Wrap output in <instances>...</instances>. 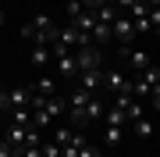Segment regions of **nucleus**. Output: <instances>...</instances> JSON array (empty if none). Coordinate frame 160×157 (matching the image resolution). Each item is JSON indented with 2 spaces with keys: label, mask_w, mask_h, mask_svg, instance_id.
Masks as SVG:
<instances>
[{
  "label": "nucleus",
  "mask_w": 160,
  "mask_h": 157,
  "mask_svg": "<svg viewBox=\"0 0 160 157\" xmlns=\"http://www.w3.org/2000/svg\"><path fill=\"white\" fill-rule=\"evenodd\" d=\"M57 22H53L50 14H32V22H25L22 25V39H29V43H43V47H50V43H57Z\"/></svg>",
  "instance_id": "obj_1"
},
{
  "label": "nucleus",
  "mask_w": 160,
  "mask_h": 157,
  "mask_svg": "<svg viewBox=\"0 0 160 157\" xmlns=\"http://www.w3.org/2000/svg\"><path fill=\"white\" fill-rule=\"evenodd\" d=\"M132 79H135V82H132V97H135V100H146V97L160 86V68L149 64L146 71H139V75H132Z\"/></svg>",
  "instance_id": "obj_2"
},
{
  "label": "nucleus",
  "mask_w": 160,
  "mask_h": 157,
  "mask_svg": "<svg viewBox=\"0 0 160 157\" xmlns=\"http://www.w3.org/2000/svg\"><path fill=\"white\" fill-rule=\"evenodd\" d=\"M132 82H135V79H128L125 71H118V68L103 71V89H107L110 97H121V93H128V97H132Z\"/></svg>",
  "instance_id": "obj_3"
},
{
  "label": "nucleus",
  "mask_w": 160,
  "mask_h": 157,
  "mask_svg": "<svg viewBox=\"0 0 160 157\" xmlns=\"http://www.w3.org/2000/svg\"><path fill=\"white\" fill-rule=\"evenodd\" d=\"M78 57V71H89V68H103V47H86V50H75Z\"/></svg>",
  "instance_id": "obj_4"
},
{
  "label": "nucleus",
  "mask_w": 160,
  "mask_h": 157,
  "mask_svg": "<svg viewBox=\"0 0 160 157\" xmlns=\"http://www.w3.org/2000/svg\"><path fill=\"white\" fill-rule=\"evenodd\" d=\"M121 57L128 61L132 75H139V71H146L149 64H153V61H149V54H146V50H135V47H121Z\"/></svg>",
  "instance_id": "obj_5"
},
{
  "label": "nucleus",
  "mask_w": 160,
  "mask_h": 157,
  "mask_svg": "<svg viewBox=\"0 0 160 157\" xmlns=\"http://www.w3.org/2000/svg\"><path fill=\"white\" fill-rule=\"evenodd\" d=\"M110 32H114V39L121 43V47H132V39H135V25H132V18H125V14L110 25Z\"/></svg>",
  "instance_id": "obj_6"
},
{
  "label": "nucleus",
  "mask_w": 160,
  "mask_h": 157,
  "mask_svg": "<svg viewBox=\"0 0 160 157\" xmlns=\"http://www.w3.org/2000/svg\"><path fill=\"white\" fill-rule=\"evenodd\" d=\"M57 71H61V79H78V57H75V50L68 54H57Z\"/></svg>",
  "instance_id": "obj_7"
},
{
  "label": "nucleus",
  "mask_w": 160,
  "mask_h": 157,
  "mask_svg": "<svg viewBox=\"0 0 160 157\" xmlns=\"http://www.w3.org/2000/svg\"><path fill=\"white\" fill-rule=\"evenodd\" d=\"M78 86H82V89H89V93H100V89H103V68L78 71Z\"/></svg>",
  "instance_id": "obj_8"
},
{
  "label": "nucleus",
  "mask_w": 160,
  "mask_h": 157,
  "mask_svg": "<svg viewBox=\"0 0 160 157\" xmlns=\"http://www.w3.org/2000/svg\"><path fill=\"white\" fill-rule=\"evenodd\" d=\"M50 57H53V54H50V47H43V43H32V50H29V64H32L36 71H43Z\"/></svg>",
  "instance_id": "obj_9"
},
{
  "label": "nucleus",
  "mask_w": 160,
  "mask_h": 157,
  "mask_svg": "<svg viewBox=\"0 0 160 157\" xmlns=\"http://www.w3.org/2000/svg\"><path fill=\"white\" fill-rule=\"evenodd\" d=\"M103 122H107V125H121V128L132 125V122H128V111L121 107V104H110V107H107V114H103Z\"/></svg>",
  "instance_id": "obj_10"
},
{
  "label": "nucleus",
  "mask_w": 160,
  "mask_h": 157,
  "mask_svg": "<svg viewBox=\"0 0 160 157\" xmlns=\"http://www.w3.org/2000/svg\"><path fill=\"white\" fill-rule=\"evenodd\" d=\"M92 14H96V22H103V25H114L118 18H121L118 4H100V7H96V11H92Z\"/></svg>",
  "instance_id": "obj_11"
},
{
  "label": "nucleus",
  "mask_w": 160,
  "mask_h": 157,
  "mask_svg": "<svg viewBox=\"0 0 160 157\" xmlns=\"http://www.w3.org/2000/svg\"><path fill=\"white\" fill-rule=\"evenodd\" d=\"M32 97H36V89H29V86H14L11 89V104L14 107H32Z\"/></svg>",
  "instance_id": "obj_12"
},
{
  "label": "nucleus",
  "mask_w": 160,
  "mask_h": 157,
  "mask_svg": "<svg viewBox=\"0 0 160 157\" xmlns=\"http://www.w3.org/2000/svg\"><path fill=\"white\" fill-rule=\"evenodd\" d=\"M43 111H46V114H50V118H53V122H57V118H61V114H68V100H64V97H57V93H53L50 100H46V107H43Z\"/></svg>",
  "instance_id": "obj_13"
},
{
  "label": "nucleus",
  "mask_w": 160,
  "mask_h": 157,
  "mask_svg": "<svg viewBox=\"0 0 160 157\" xmlns=\"http://www.w3.org/2000/svg\"><path fill=\"white\" fill-rule=\"evenodd\" d=\"M36 93H39V97H53V93H57V82H53L50 75H46V71H39V79H36Z\"/></svg>",
  "instance_id": "obj_14"
},
{
  "label": "nucleus",
  "mask_w": 160,
  "mask_h": 157,
  "mask_svg": "<svg viewBox=\"0 0 160 157\" xmlns=\"http://www.w3.org/2000/svg\"><path fill=\"white\" fill-rule=\"evenodd\" d=\"M92 97H100V93H89V89H82V86H75L71 89V97H68V107H86Z\"/></svg>",
  "instance_id": "obj_15"
},
{
  "label": "nucleus",
  "mask_w": 160,
  "mask_h": 157,
  "mask_svg": "<svg viewBox=\"0 0 160 157\" xmlns=\"http://www.w3.org/2000/svg\"><path fill=\"white\" fill-rule=\"evenodd\" d=\"M103 114H107V107H103V97H92L89 104H86V118H89V125H92V122H100Z\"/></svg>",
  "instance_id": "obj_16"
},
{
  "label": "nucleus",
  "mask_w": 160,
  "mask_h": 157,
  "mask_svg": "<svg viewBox=\"0 0 160 157\" xmlns=\"http://www.w3.org/2000/svg\"><path fill=\"white\" fill-rule=\"evenodd\" d=\"M110 39H114V32H110V25L96 22V29H92V43H96V47H107Z\"/></svg>",
  "instance_id": "obj_17"
},
{
  "label": "nucleus",
  "mask_w": 160,
  "mask_h": 157,
  "mask_svg": "<svg viewBox=\"0 0 160 157\" xmlns=\"http://www.w3.org/2000/svg\"><path fill=\"white\" fill-rule=\"evenodd\" d=\"M50 139H53V143H61V146H68V143L75 139V128H71V125H57V128L50 132Z\"/></svg>",
  "instance_id": "obj_18"
},
{
  "label": "nucleus",
  "mask_w": 160,
  "mask_h": 157,
  "mask_svg": "<svg viewBox=\"0 0 160 157\" xmlns=\"http://www.w3.org/2000/svg\"><path fill=\"white\" fill-rule=\"evenodd\" d=\"M132 132H135L139 139H149V136H153V118H139V122H132Z\"/></svg>",
  "instance_id": "obj_19"
},
{
  "label": "nucleus",
  "mask_w": 160,
  "mask_h": 157,
  "mask_svg": "<svg viewBox=\"0 0 160 157\" xmlns=\"http://www.w3.org/2000/svg\"><path fill=\"white\" fill-rule=\"evenodd\" d=\"M71 25H78L82 32H92V29H96V14H92V11H82L78 18H71Z\"/></svg>",
  "instance_id": "obj_20"
},
{
  "label": "nucleus",
  "mask_w": 160,
  "mask_h": 157,
  "mask_svg": "<svg viewBox=\"0 0 160 157\" xmlns=\"http://www.w3.org/2000/svg\"><path fill=\"white\" fill-rule=\"evenodd\" d=\"M121 139H125V128H121V125H107V132H103V143H107V146H118Z\"/></svg>",
  "instance_id": "obj_21"
},
{
  "label": "nucleus",
  "mask_w": 160,
  "mask_h": 157,
  "mask_svg": "<svg viewBox=\"0 0 160 157\" xmlns=\"http://www.w3.org/2000/svg\"><path fill=\"white\" fill-rule=\"evenodd\" d=\"M43 157H64L61 143H53V139H43Z\"/></svg>",
  "instance_id": "obj_22"
},
{
  "label": "nucleus",
  "mask_w": 160,
  "mask_h": 157,
  "mask_svg": "<svg viewBox=\"0 0 160 157\" xmlns=\"http://www.w3.org/2000/svg\"><path fill=\"white\" fill-rule=\"evenodd\" d=\"M0 111H4V114H11V111H14V104H11V89H0Z\"/></svg>",
  "instance_id": "obj_23"
},
{
  "label": "nucleus",
  "mask_w": 160,
  "mask_h": 157,
  "mask_svg": "<svg viewBox=\"0 0 160 157\" xmlns=\"http://www.w3.org/2000/svg\"><path fill=\"white\" fill-rule=\"evenodd\" d=\"M82 11H89V7L82 4V0H68V18H78Z\"/></svg>",
  "instance_id": "obj_24"
},
{
  "label": "nucleus",
  "mask_w": 160,
  "mask_h": 157,
  "mask_svg": "<svg viewBox=\"0 0 160 157\" xmlns=\"http://www.w3.org/2000/svg\"><path fill=\"white\" fill-rule=\"evenodd\" d=\"M78 157H100V146H89V143H82V146H78Z\"/></svg>",
  "instance_id": "obj_25"
},
{
  "label": "nucleus",
  "mask_w": 160,
  "mask_h": 157,
  "mask_svg": "<svg viewBox=\"0 0 160 157\" xmlns=\"http://www.w3.org/2000/svg\"><path fill=\"white\" fill-rule=\"evenodd\" d=\"M22 157H43V143L39 146H22Z\"/></svg>",
  "instance_id": "obj_26"
},
{
  "label": "nucleus",
  "mask_w": 160,
  "mask_h": 157,
  "mask_svg": "<svg viewBox=\"0 0 160 157\" xmlns=\"http://www.w3.org/2000/svg\"><path fill=\"white\" fill-rule=\"evenodd\" d=\"M149 107H153V111H160V86L149 93Z\"/></svg>",
  "instance_id": "obj_27"
},
{
  "label": "nucleus",
  "mask_w": 160,
  "mask_h": 157,
  "mask_svg": "<svg viewBox=\"0 0 160 157\" xmlns=\"http://www.w3.org/2000/svg\"><path fill=\"white\" fill-rule=\"evenodd\" d=\"M114 4H118V11H132V7L139 4V0H114Z\"/></svg>",
  "instance_id": "obj_28"
},
{
  "label": "nucleus",
  "mask_w": 160,
  "mask_h": 157,
  "mask_svg": "<svg viewBox=\"0 0 160 157\" xmlns=\"http://www.w3.org/2000/svg\"><path fill=\"white\" fill-rule=\"evenodd\" d=\"M4 22H7V14H4V7H0V25H4Z\"/></svg>",
  "instance_id": "obj_29"
},
{
  "label": "nucleus",
  "mask_w": 160,
  "mask_h": 157,
  "mask_svg": "<svg viewBox=\"0 0 160 157\" xmlns=\"http://www.w3.org/2000/svg\"><path fill=\"white\" fill-rule=\"evenodd\" d=\"M146 4H149V7H160V0H146Z\"/></svg>",
  "instance_id": "obj_30"
}]
</instances>
